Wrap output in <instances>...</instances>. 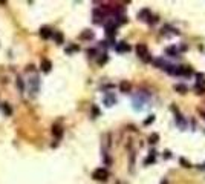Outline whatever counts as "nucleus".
<instances>
[{"instance_id": "423d86ee", "label": "nucleus", "mask_w": 205, "mask_h": 184, "mask_svg": "<svg viewBox=\"0 0 205 184\" xmlns=\"http://www.w3.org/2000/svg\"><path fill=\"white\" fill-rule=\"evenodd\" d=\"M171 109L176 112V117H175V120H176V123H178V126L179 128H182V129H185L187 126V123H185V120L182 118V115L179 114V110H178V108H175V106H171Z\"/></svg>"}, {"instance_id": "20e7f679", "label": "nucleus", "mask_w": 205, "mask_h": 184, "mask_svg": "<svg viewBox=\"0 0 205 184\" xmlns=\"http://www.w3.org/2000/svg\"><path fill=\"white\" fill-rule=\"evenodd\" d=\"M136 54L139 55L141 58H144L146 55L149 54V49H147V45H146V43H138V45H136Z\"/></svg>"}, {"instance_id": "b1692460", "label": "nucleus", "mask_w": 205, "mask_h": 184, "mask_svg": "<svg viewBox=\"0 0 205 184\" xmlns=\"http://www.w3.org/2000/svg\"><path fill=\"white\" fill-rule=\"evenodd\" d=\"M78 49H80V48H78L77 45H72V46H69V48L66 49V52L69 54V52H74V51H78Z\"/></svg>"}, {"instance_id": "72a5a7b5", "label": "nucleus", "mask_w": 205, "mask_h": 184, "mask_svg": "<svg viewBox=\"0 0 205 184\" xmlns=\"http://www.w3.org/2000/svg\"><path fill=\"white\" fill-rule=\"evenodd\" d=\"M93 114H95V115H98V114H100V110L96 109V108H93Z\"/></svg>"}, {"instance_id": "393cba45", "label": "nucleus", "mask_w": 205, "mask_h": 184, "mask_svg": "<svg viewBox=\"0 0 205 184\" xmlns=\"http://www.w3.org/2000/svg\"><path fill=\"white\" fill-rule=\"evenodd\" d=\"M147 22H149L150 25H155V23L158 22V17H156V16H150V17L147 18Z\"/></svg>"}, {"instance_id": "2eb2a0df", "label": "nucleus", "mask_w": 205, "mask_h": 184, "mask_svg": "<svg viewBox=\"0 0 205 184\" xmlns=\"http://www.w3.org/2000/svg\"><path fill=\"white\" fill-rule=\"evenodd\" d=\"M196 78H198L196 86H205V74H202V72L196 74Z\"/></svg>"}, {"instance_id": "f03ea898", "label": "nucleus", "mask_w": 205, "mask_h": 184, "mask_svg": "<svg viewBox=\"0 0 205 184\" xmlns=\"http://www.w3.org/2000/svg\"><path fill=\"white\" fill-rule=\"evenodd\" d=\"M92 178L93 180H96V181H107V178H109V172H107V169L100 167V169L93 170Z\"/></svg>"}, {"instance_id": "9b49d317", "label": "nucleus", "mask_w": 205, "mask_h": 184, "mask_svg": "<svg viewBox=\"0 0 205 184\" xmlns=\"http://www.w3.org/2000/svg\"><path fill=\"white\" fill-rule=\"evenodd\" d=\"M153 63H155V66H158V68H161V69H165V68H167V65H168L164 58H156Z\"/></svg>"}, {"instance_id": "a211bd4d", "label": "nucleus", "mask_w": 205, "mask_h": 184, "mask_svg": "<svg viewBox=\"0 0 205 184\" xmlns=\"http://www.w3.org/2000/svg\"><path fill=\"white\" fill-rule=\"evenodd\" d=\"M37 89H38V77H32L31 78V91L37 92Z\"/></svg>"}, {"instance_id": "f3484780", "label": "nucleus", "mask_w": 205, "mask_h": 184, "mask_svg": "<svg viewBox=\"0 0 205 184\" xmlns=\"http://www.w3.org/2000/svg\"><path fill=\"white\" fill-rule=\"evenodd\" d=\"M80 38H81V40H84V38H86V40H91V38H93V32L89 31V29H86L84 32L80 34Z\"/></svg>"}, {"instance_id": "7ed1b4c3", "label": "nucleus", "mask_w": 205, "mask_h": 184, "mask_svg": "<svg viewBox=\"0 0 205 184\" xmlns=\"http://www.w3.org/2000/svg\"><path fill=\"white\" fill-rule=\"evenodd\" d=\"M115 49H116V52H119V54H123V52H129V51H130V45L126 43V41H119V43L115 45Z\"/></svg>"}, {"instance_id": "aec40b11", "label": "nucleus", "mask_w": 205, "mask_h": 184, "mask_svg": "<svg viewBox=\"0 0 205 184\" xmlns=\"http://www.w3.org/2000/svg\"><path fill=\"white\" fill-rule=\"evenodd\" d=\"M175 91L179 92V94H185L188 89H187L185 85H175Z\"/></svg>"}, {"instance_id": "1a4fd4ad", "label": "nucleus", "mask_w": 205, "mask_h": 184, "mask_svg": "<svg viewBox=\"0 0 205 184\" xmlns=\"http://www.w3.org/2000/svg\"><path fill=\"white\" fill-rule=\"evenodd\" d=\"M104 103H106V106H113V104L116 103L115 95H113V94H107V95H104Z\"/></svg>"}, {"instance_id": "6ab92c4d", "label": "nucleus", "mask_w": 205, "mask_h": 184, "mask_svg": "<svg viewBox=\"0 0 205 184\" xmlns=\"http://www.w3.org/2000/svg\"><path fill=\"white\" fill-rule=\"evenodd\" d=\"M155 160H156V152H155V150H151V152H150V155L147 157V160L144 161V164L147 166V164H150V163H155Z\"/></svg>"}, {"instance_id": "c756f323", "label": "nucleus", "mask_w": 205, "mask_h": 184, "mask_svg": "<svg viewBox=\"0 0 205 184\" xmlns=\"http://www.w3.org/2000/svg\"><path fill=\"white\" fill-rule=\"evenodd\" d=\"M17 85H19L20 91H23V81H21V78H17Z\"/></svg>"}, {"instance_id": "6e6552de", "label": "nucleus", "mask_w": 205, "mask_h": 184, "mask_svg": "<svg viewBox=\"0 0 205 184\" xmlns=\"http://www.w3.org/2000/svg\"><path fill=\"white\" fill-rule=\"evenodd\" d=\"M40 68H41V71H43V72H49V71H51V68H52V63H51L48 58H43V60H41Z\"/></svg>"}, {"instance_id": "cd10ccee", "label": "nucleus", "mask_w": 205, "mask_h": 184, "mask_svg": "<svg viewBox=\"0 0 205 184\" xmlns=\"http://www.w3.org/2000/svg\"><path fill=\"white\" fill-rule=\"evenodd\" d=\"M2 108H3V110H5V114H6V115H9V114H11V109H9V106H8L6 103H5V104H2Z\"/></svg>"}, {"instance_id": "f704fd0d", "label": "nucleus", "mask_w": 205, "mask_h": 184, "mask_svg": "<svg viewBox=\"0 0 205 184\" xmlns=\"http://www.w3.org/2000/svg\"><path fill=\"white\" fill-rule=\"evenodd\" d=\"M162 184H168V183H167V181H162Z\"/></svg>"}, {"instance_id": "473e14b6", "label": "nucleus", "mask_w": 205, "mask_h": 184, "mask_svg": "<svg viewBox=\"0 0 205 184\" xmlns=\"http://www.w3.org/2000/svg\"><path fill=\"white\" fill-rule=\"evenodd\" d=\"M198 167H199L201 170H205V163H204V164H199V166H198Z\"/></svg>"}, {"instance_id": "c85d7f7f", "label": "nucleus", "mask_w": 205, "mask_h": 184, "mask_svg": "<svg viewBox=\"0 0 205 184\" xmlns=\"http://www.w3.org/2000/svg\"><path fill=\"white\" fill-rule=\"evenodd\" d=\"M153 121H155V115H150L149 118L144 121V124H150V123H153Z\"/></svg>"}, {"instance_id": "4be33fe9", "label": "nucleus", "mask_w": 205, "mask_h": 184, "mask_svg": "<svg viewBox=\"0 0 205 184\" xmlns=\"http://www.w3.org/2000/svg\"><path fill=\"white\" fill-rule=\"evenodd\" d=\"M158 140H159V135H158V133H151V135L149 137L150 144H156V143H158Z\"/></svg>"}, {"instance_id": "7c9ffc66", "label": "nucleus", "mask_w": 205, "mask_h": 184, "mask_svg": "<svg viewBox=\"0 0 205 184\" xmlns=\"http://www.w3.org/2000/svg\"><path fill=\"white\" fill-rule=\"evenodd\" d=\"M87 54H89V57H95L96 51H95V49H89V51H87Z\"/></svg>"}, {"instance_id": "bb28decb", "label": "nucleus", "mask_w": 205, "mask_h": 184, "mask_svg": "<svg viewBox=\"0 0 205 184\" xmlns=\"http://www.w3.org/2000/svg\"><path fill=\"white\" fill-rule=\"evenodd\" d=\"M196 94H205V86H196Z\"/></svg>"}, {"instance_id": "9d476101", "label": "nucleus", "mask_w": 205, "mask_h": 184, "mask_svg": "<svg viewBox=\"0 0 205 184\" xmlns=\"http://www.w3.org/2000/svg\"><path fill=\"white\" fill-rule=\"evenodd\" d=\"M119 89H121V92L127 94V92H130L132 85L129 83V81H121V85H119Z\"/></svg>"}, {"instance_id": "2f4dec72", "label": "nucleus", "mask_w": 205, "mask_h": 184, "mask_svg": "<svg viewBox=\"0 0 205 184\" xmlns=\"http://www.w3.org/2000/svg\"><path fill=\"white\" fill-rule=\"evenodd\" d=\"M170 157H171V155H170V150H165V152H164V158H170Z\"/></svg>"}, {"instance_id": "ddd939ff", "label": "nucleus", "mask_w": 205, "mask_h": 184, "mask_svg": "<svg viewBox=\"0 0 205 184\" xmlns=\"http://www.w3.org/2000/svg\"><path fill=\"white\" fill-rule=\"evenodd\" d=\"M52 133H54V137H57V138H61V135H63V129H61V126L54 124V128H52Z\"/></svg>"}, {"instance_id": "f257e3e1", "label": "nucleus", "mask_w": 205, "mask_h": 184, "mask_svg": "<svg viewBox=\"0 0 205 184\" xmlns=\"http://www.w3.org/2000/svg\"><path fill=\"white\" fill-rule=\"evenodd\" d=\"M149 94H146L144 91H139L135 97H133V108L138 110V109H142V106H144V103L149 100Z\"/></svg>"}, {"instance_id": "412c9836", "label": "nucleus", "mask_w": 205, "mask_h": 184, "mask_svg": "<svg viewBox=\"0 0 205 184\" xmlns=\"http://www.w3.org/2000/svg\"><path fill=\"white\" fill-rule=\"evenodd\" d=\"M54 38H55V41L58 43V45H61V43H63V40H64V37H63L61 32H54Z\"/></svg>"}, {"instance_id": "f8f14e48", "label": "nucleus", "mask_w": 205, "mask_h": 184, "mask_svg": "<svg viewBox=\"0 0 205 184\" xmlns=\"http://www.w3.org/2000/svg\"><path fill=\"white\" fill-rule=\"evenodd\" d=\"M165 52H167L170 57H176V55H179V49H178L176 46H168L167 49H165Z\"/></svg>"}, {"instance_id": "dca6fc26", "label": "nucleus", "mask_w": 205, "mask_h": 184, "mask_svg": "<svg viewBox=\"0 0 205 184\" xmlns=\"http://www.w3.org/2000/svg\"><path fill=\"white\" fill-rule=\"evenodd\" d=\"M151 14H150V9H142V11H139L138 12V18H141V20H147Z\"/></svg>"}, {"instance_id": "5701e85b", "label": "nucleus", "mask_w": 205, "mask_h": 184, "mask_svg": "<svg viewBox=\"0 0 205 184\" xmlns=\"http://www.w3.org/2000/svg\"><path fill=\"white\" fill-rule=\"evenodd\" d=\"M106 61H107V55H106V54H103V57H100V58H98V65H104Z\"/></svg>"}, {"instance_id": "39448f33", "label": "nucleus", "mask_w": 205, "mask_h": 184, "mask_svg": "<svg viewBox=\"0 0 205 184\" xmlns=\"http://www.w3.org/2000/svg\"><path fill=\"white\" fill-rule=\"evenodd\" d=\"M103 18H104V11H103V8H95V9H93V22H95V23H101Z\"/></svg>"}, {"instance_id": "0eeeda50", "label": "nucleus", "mask_w": 205, "mask_h": 184, "mask_svg": "<svg viewBox=\"0 0 205 184\" xmlns=\"http://www.w3.org/2000/svg\"><path fill=\"white\" fill-rule=\"evenodd\" d=\"M52 36H54V32H52V29H51L49 26H43V28L40 29V37H41V38L48 40V38H51Z\"/></svg>"}, {"instance_id": "a878e982", "label": "nucleus", "mask_w": 205, "mask_h": 184, "mask_svg": "<svg viewBox=\"0 0 205 184\" xmlns=\"http://www.w3.org/2000/svg\"><path fill=\"white\" fill-rule=\"evenodd\" d=\"M179 163H181V164L184 166V167H191V164H190V161H187L185 158H181V160H179Z\"/></svg>"}, {"instance_id": "4468645a", "label": "nucleus", "mask_w": 205, "mask_h": 184, "mask_svg": "<svg viewBox=\"0 0 205 184\" xmlns=\"http://www.w3.org/2000/svg\"><path fill=\"white\" fill-rule=\"evenodd\" d=\"M181 75L190 77V75H193V69L190 66H181Z\"/></svg>"}]
</instances>
